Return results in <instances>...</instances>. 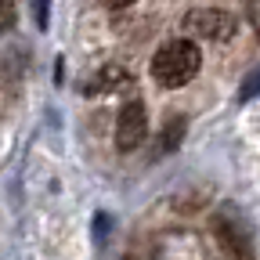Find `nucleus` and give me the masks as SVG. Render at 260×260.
<instances>
[{"mask_svg": "<svg viewBox=\"0 0 260 260\" xmlns=\"http://www.w3.org/2000/svg\"><path fill=\"white\" fill-rule=\"evenodd\" d=\"M199 47H195L191 40H170L162 44L152 58V76L159 87H184L195 80V73H199Z\"/></svg>", "mask_w": 260, "mask_h": 260, "instance_id": "nucleus-1", "label": "nucleus"}, {"mask_svg": "<svg viewBox=\"0 0 260 260\" xmlns=\"http://www.w3.org/2000/svg\"><path fill=\"white\" fill-rule=\"evenodd\" d=\"M184 32L191 37H203V40H232L235 37V18L228 11H217V8H195L184 15Z\"/></svg>", "mask_w": 260, "mask_h": 260, "instance_id": "nucleus-2", "label": "nucleus"}, {"mask_svg": "<svg viewBox=\"0 0 260 260\" xmlns=\"http://www.w3.org/2000/svg\"><path fill=\"white\" fill-rule=\"evenodd\" d=\"M145 134H148V112L141 102H130L123 105L119 119H116V148L119 152H134L145 145Z\"/></svg>", "mask_w": 260, "mask_h": 260, "instance_id": "nucleus-3", "label": "nucleus"}, {"mask_svg": "<svg viewBox=\"0 0 260 260\" xmlns=\"http://www.w3.org/2000/svg\"><path fill=\"white\" fill-rule=\"evenodd\" d=\"M217 228H220V239H224V246L232 249L239 260H253V246H249V232L239 224V217L235 213H220V220H217Z\"/></svg>", "mask_w": 260, "mask_h": 260, "instance_id": "nucleus-4", "label": "nucleus"}, {"mask_svg": "<svg viewBox=\"0 0 260 260\" xmlns=\"http://www.w3.org/2000/svg\"><path fill=\"white\" fill-rule=\"evenodd\" d=\"M260 94V69H253L246 80H242V90H239V98L242 102H249V98H256Z\"/></svg>", "mask_w": 260, "mask_h": 260, "instance_id": "nucleus-5", "label": "nucleus"}, {"mask_svg": "<svg viewBox=\"0 0 260 260\" xmlns=\"http://www.w3.org/2000/svg\"><path fill=\"white\" fill-rule=\"evenodd\" d=\"M15 25V4L11 0H0V32H8Z\"/></svg>", "mask_w": 260, "mask_h": 260, "instance_id": "nucleus-6", "label": "nucleus"}, {"mask_svg": "<svg viewBox=\"0 0 260 260\" xmlns=\"http://www.w3.org/2000/svg\"><path fill=\"white\" fill-rule=\"evenodd\" d=\"M47 11H51V0H32V15H37V29H47Z\"/></svg>", "mask_w": 260, "mask_h": 260, "instance_id": "nucleus-7", "label": "nucleus"}, {"mask_svg": "<svg viewBox=\"0 0 260 260\" xmlns=\"http://www.w3.org/2000/svg\"><path fill=\"white\" fill-rule=\"evenodd\" d=\"M105 235H109V217H105V213H98V217H94V242H98V246H105Z\"/></svg>", "mask_w": 260, "mask_h": 260, "instance_id": "nucleus-8", "label": "nucleus"}, {"mask_svg": "<svg viewBox=\"0 0 260 260\" xmlns=\"http://www.w3.org/2000/svg\"><path fill=\"white\" fill-rule=\"evenodd\" d=\"M249 22L256 29V37H260V0H249Z\"/></svg>", "mask_w": 260, "mask_h": 260, "instance_id": "nucleus-9", "label": "nucleus"}, {"mask_svg": "<svg viewBox=\"0 0 260 260\" xmlns=\"http://www.w3.org/2000/svg\"><path fill=\"white\" fill-rule=\"evenodd\" d=\"M105 4H109V8H130L134 0H105Z\"/></svg>", "mask_w": 260, "mask_h": 260, "instance_id": "nucleus-10", "label": "nucleus"}, {"mask_svg": "<svg viewBox=\"0 0 260 260\" xmlns=\"http://www.w3.org/2000/svg\"><path fill=\"white\" fill-rule=\"evenodd\" d=\"M123 260H134V256H123Z\"/></svg>", "mask_w": 260, "mask_h": 260, "instance_id": "nucleus-11", "label": "nucleus"}]
</instances>
